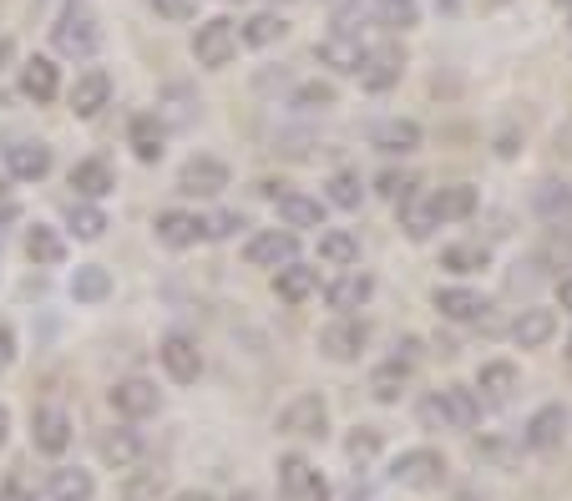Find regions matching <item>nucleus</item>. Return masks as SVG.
Here are the masks:
<instances>
[{
	"label": "nucleus",
	"instance_id": "nucleus-1",
	"mask_svg": "<svg viewBox=\"0 0 572 501\" xmlns=\"http://www.w3.org/2000/svg\"><path fill=\"white\" fill-rule=\"evenodd\" d=\"M51 46H57L61 57H72V61L97 57V46H102V26H97V15H91L87 5H66L61 21L51 26Z\"/></svg>",
	"mask_w": 572,
	"mask_h": 501
},
{
	"label": "nucleus",
	"instance_id": "nucleus-2",
	"mask_svg": "<svg viewBox=\"0 0 572 501\" xmlns=\"http://www.w3.org/2000/svg\"><path fill=\"white\" fill-rule=\"evenodd\" d=\"M234 57H238V26H234V21H228V15H213V21H203V26H198V36H192V61H198V66H208V72H223Z\"/></svg>",
	"mask_w": 572,
	"mask_h": 501
},
{
	"label": "nucleus",
	"instance_id": "nucleus-3",
	"mask_svg": "<svg viewBox=\"0 0 572 501\" xmlns=\"http://www.w3.org/2000/svg\"><path fill=\"white\" fill-rule=\"evenodd\" d=\"M390 481H396V487H411V491H431L446 481V461H440V451H431V446H415V451H406V456L390 466Z\"/></svg>",
	"mask_w": 572,
	"mask_h": 501
},
{
	"label": "nucleus",
	"instance_id": "nucleus-4",
	"mask_svg": "<svg viewBox=\"0 0 572 501\" xmlns=\"http://www.w3.org/2000/svg\"><path fill=\"white\" fill-rule=\"evenodd\" d=\"M365 345H370V325L360 320V314H339L335 325H324V335H320V350L329 354V360H360L365 354Z\"/></svg>",
	"mask_w": 572,
	"mask_h": 501
},
{
	"label": "nucleus",
	"instance_id": "nucleus-5",
	"mask_svg": "<svg viewBox=\"0 0 572 501\" xmlns=\"http://www.w3.org/2000/svg\"><path fill=\"white\" fill-rule=\"evenodd\" d=\"M294 253H299L294 228H264V234H253L249 243H244V264L249 268H279V264H289Z\"/></svg>",
	"mask_w": 572,
	"mask_h": 501
},
{
	"label": "nucleus",
	"instance_id": "nucleus-6",
	"mask_svg": "<svg viewBox=\"0 0 572 501\" xmlns=\"http://www.w3.org/2000/svg\"><path fill=\"white\" fill-rule=\"evenodd\" d=\"M324 430H329V411H324L320 396H294L279 411V436H304V441H314Z\"/></svg>",
	"mask_w": 572,
	"mask_h": 501
},
{
	"label": "nucleus",
	"instance_id": "nucleus-7",
	"mask_svg": "<svg viewBox=\"0 0 572 501\" xmlns=\"http://www.w3.org/2000/svg\"><path fill=\"white\" fill-rule=\"evenodd\" d=\"M471 390H476V400H482V405L501 411V405H507V400L522 390V375H517L512 360H492V365L476 370V385H471Z\"/></svg>",
	"mask_w": 572,
	"mask_h": 501
},
{
	"label": "nucleus",
	"instance_id": "nucleus-8",
	"mask_svg": "<svg viewBox=\"0 0 572 501\" xmlns=\"http://www.w3.org/2000/svg\"><path fill=\"white\" fill-rule=\"evenodd\" d=\"M223 188H228V167L219 158H188L177 167V192H188V198H219Z\"/></svg>",
	"mask_w": 572,
	"mask_h": 501
},
{
	"label": "nucleus",
	"instance_id": "nucleus-9",
	"mask_svg": "<svg viewBox=\"0 0 572 501\" xmlns=\"http://www.w3.org/2000/svg\"><path fill=\"white\" fill-rule=\"evenodd\" d=\"M279 491L289 501H324V497H329L324 476L314 472L304 456H279Z\"/></svg>",
	"mask_w": 572,
	"mask_h": 501
},
{
	"label": "nucleus",
	"instance_id": "nucleus-10",
	"mask_svg": "<svg viewBox=\"0 0 572 501\" xmlns=\"http://www.w3.org/2000/svg\"><path fill=\"white\" fill-rule=\"evenodd\" d=\"M30 441H36V451H46V456H61V451L72 446V415L61 411V405H41V411L30 415Z\"/></svg>",
	"mask_w": 572,
	"mask_h": 501
},
{
	"label": "nucleus",
	"instance_id": "nucleus-11",
	"mask_svg": "<svg viewBox=\"0 0 572 501\" xmlns=\"http://www.w3.org/2000/svg\"><path fill=\"white\" fill-rule=\"evenodd\" d=\"M370 295H375V279H370L365 268L350 264L335 284H329V289H324V304L339 310V314H355V310H365V304H370Z\"/></svg>",
	"mask_w": 572,
	"mask_h": 501
},
{
	"label": "nucleus",
	"instance_id": "nucleus-12",
	"mask_svg": "<svg viewBox=\"0 0 572 501\" xmlns=\"http://www.w3.org/2000/svg\"><path fill=\"white\" fill-rule=\"evenodd\" d=\"M158 360H162V370H167V380H177V385H192L198 375H203V354H198V345H192L188 335L162 339Z\"/></svg>",
	"mask_w": 572,
	"mask_h": 501
},
{
	"label": "nucleus",
	"instance_id": "nucleus-13",
	"mask_svg": "<svg viewBox=\"0 0 572 501\" xmlns=\"http://www.w3.org/2000/svg\"><path fill=\"white\" fill-rule=\"evenodd\" d=\"M400 72H406V57H400L396 46H381V51H365V61H360V87L365 91H390L400 82Z\"/></svg>",
	"mask_w": 572,
	"mask_h": 501
},
{
	"label": "nucleus",
	"instance_id": "nucleus-14",
	"mask_svg": "<svg viewBox=\"0 0 572 501\" xmlns=\"http://www.w3.org/2000/svg\"><path fill=\"white\" fill-rule=\"evenodd\" d=\"M314 57H320V66H329V72L355 76L360 61H365V46H360V36H350V30H335V36H324V41L314 46Z\"/></svg>",
	"mask_w": 572,
	"mask_h": 501
},
{
	"label": "nucleus",
	"instance_id": "nucleus-15",
	"mask_svg": "<svg viewBox=\"0 0 572 501\" xmlns=\"http://www.w3.org/2000/svg\"><path fill=\"white\" fill-rule=\"evenodd\" d=\"M142 451H147V441L142 436H137V430H102V436H97V456L107 461V466H112V472H133L137 461H142Z\"/></svg>",
	"mask_w": 572,
	"mask_h": 501
},
{
	"label": "nucleus",
	"instance_id": "nucleus-16",
	"mask_svg": "<svg viewBox=\"0 0 572 501\" xmlns=\"http://www.w3.org/2000/svg\"><path fill=\"white\" fill-rule=\"evenodd\" d=\"M112 411L127 415V421H142V415L158 411V385L133 375V380H117L112 385Z\"/></svg>",
	"mask_w": 572,
	"mask_h": 501
},
{
	"label": "nucleus",
	"instance_id": "nucleus-17",
	"mask_svg": "<svg viewBox=\"0 0 572 501\" xmlns=\"http://www.w3.org/2000/svg\"><path fill=\"white\" fill-rule=\"evenodd\" d=\"M107 97H112V76H107L102 66H87V72L76 76V87H72L66 102H72L76 117H97V112L107 107Z\"/></svg>",
	"mask_w": 572,
	"mask_h": 501
},
{
	"label": "nucleus",
	"instance_id": "nucleus-18",
	"mask_svg": "<svg viewBox=\"0 0 572 501\" xmlns=\"http://www.w3.org/2000/svg\"><path fill=\"white\" fill-rule=\"evenodd\" d=\"M562 430H568V411L552 400V405H543V411L527 421L522 446H527V451H552V446H562Z\"/></svg>",
	"mask_w": 572,
	"mask_h": 501
},
{
	"label": "nucleus",
	"instance_id": "nucleus-19",
	"mask_svg": "<svg viewBox=\"0 0 572 501\" xmlns=\"http://www.w3.org/2000/svg\"><path fill=\"white\" fill-rule=\"evenodd\" d=\"M314 289H320V268L299 264V259H289V264L274 268V295H279L284 304H304Z\"/></svg>",
	"mask_w": 572,
	"mask_h": 501
},
{
	"label": "nucleus",
	"instance_id": "nucleus-20",
	"mask_svg": "<svg viewBox=\"0 0 572 501\" xmlns=\"http://www.w3.org/2000/svg\"><path fill=\"white\" fill-rule=\"evenodd\" d=\"M558 335V310H522L512 320V345L517 350H543Z\"/></svg>",
	"mask_w": 572,
	"mask_h": 501
},
{
	"label": "nucleus",
	"instance_id": "nucleus-21",
	"mask_svg": "<svg viewBox=\"0 0 572 501\" xmlns=\"http://www.w3.org/2000/svg\"><path fill=\"white\" fill-rule=\"evenodd\" d=\"M381 152H390V158H411V152H421V122L411 117H390L375 127V137H370Z\"/></svg>",
	"mask_w": 572,
	"mask_h": 501
},
{
	"label": "nucleus",
	"instance_id": "nucleus-22",
	"mask_svg": "<svg viewBox=\"0 0 572 501\" xmlns=\"http://www.w3.org/2000/svg\"><path fill=\"white\" fill-rule=\"evenodd\" d=\"M158 238L167 243V249H192L198 238H203V218L198 213H183V208H167V213H158Z\"/></svg>",
	"mask_w": 572,
	"mask_h": 501
},
{
	"label": "nucleus",
	"instance_id": "nucleus-23",
	"mask_svg": "<svg viewBox=\"0 0 572 501\" xmlns=\"http://www.w3.org/2000/svg\"><path fill=\"white\" fill-rule=\"evenodd\" d=\"M5 167H11V177H21V183H36V177L51 173V148H46V142H11V148H5Z\"/></svg>",
	"mask_w": 572,
	"mask_h": 501
},
{
	"label": "nucleus",
	"instance_id": "nucleus-24",
	"mask_svg": "<svg viewBox=\"0 0 572 501\" xmlns=\"http://www.w3.org/2000/svg\"><path fill=\"white\" fill-rule=\"evenodd\" d=\"M406 385H411V360H400V354L370 370V396L381 400V405H396L406 396Z\"/></svg>",
	"mask_w": 572,
	"mask_h": 501
},
{
	"label": "nucleus",
	"instance_id": "nucleus-25",
	"mask_svg": "<svg viewBox=\"0 0 572 501\" xmlns=\"http://www.w3.org/2000/svg\"><path fill=\"white\" fill-rule=\"evenodd\" d=\"M21 91H26L30 102H57V91H61V72H57V61L30 57L26 66H21Z\"/></svg>",
	"mask_w": 572,
	"mask_h": 501
},
{
	"label": "nucleus",
	"instance_id": "nucleus-26",
	"mask_svg": "<svg viewBox=\"0 0 572 501\" xmlns=\"http://www.w3.org/2000/svg\"><path fill=\"white\" fill-rule=\"evenodd\" d=\"M436 310L440 320H451V325H476L486 314V299L476 289H436Z\"/></svg>",
	"mask_w": 572,
	"mask_h": 501
},
{
	"label": "nucleus",
	"instance_id": "nucleus-27",
	"mask_svg": "<svg viewBox=\"0 0 572 501\" xmlns=\"http://www.w3.org/2000/svg\"><path fill=\"white\" fill-rule=\"evenodd\" d=\"M284 228H324V203L309 192H274Z\"/></svg>",
	"mask_w": 572,
	"mask_h": 501
},
{
	"label": "nucleus",
	"instance_id": "nucleus-28",
	"mask_svg": "<svg viewBox=\"0 0 572 501\" xmlns=\"http://www.w3.org/2000/svg\"><path fill=\"white\" fill-rule=\"evenodd\" d=\"M532 208L543 223H572V188L568 183H537L532 188Z\"/></svg>",
	"mask_w": 572,
	"mask_h": 501
},
{
	"label": "nucleus",
	"instance_id": "nucleus-29",
	"mask_svg": "<svg viewBox=\"0 0 572 501\" xmlns=\"http://www.w3.org/2000/svg\"><path fill=\"white\" fill-rule=\"evenodd\" d=\"M46 497L51 501H91L97 497V481H91V472H82V466H61V472H51V481H46Z\"/></svg>",
	"mask_w": 572,
	"mask_h": 501
},
{
	"label": "nucleus",
	"instance_id": "nucleus-30",
	"mask_svg": "<svg viewBox=\"0 0 572 501\" xmlns=\"http://www.w3.org/2000/svg\"><path fill=\"white\" fill-rule=\"evenodd\" d=\"M440 405L451 415V430H471L482 421V400H476L471 385H446V390H440Z\"/></svg>",
	"mask_w": 572,
	"mask_h": 501
},
{
	"label": "nucleus",
	"instance_id": "nucleus-31",
	"mask_svg": "<svg viewBox=\"0 0 572 501\" xmlns=\"http://www.w3.org/2000/svg\"><path fill=\"white\" fill-rule=\"evenodd\" d=\"M72 188L91 203V198H107V192L117 188V177H112V167H107L102 158H87V163L72 167Z\"/></svg>",
	"mask_w": 572,
	"mask_h": 501
},
{
	"label": "nucleus",
	"instance_id": "nucleus-32",
	"mask_svg": "<svg viewBox=\"0 0 572 501\" xmlns=\"http://www.w3.org/2000/svg\"><path fill=\"white\" fill-rule=\"evenodd\" d=\"M431 213H436V223L471 218V213H476V188H467V183H456V188H440L436 198H431Z\"/></svg>",
	"mask_w": 572,
	"mask_h": 501
},
{
	"label": "nucleus",
	"instance_id": "nucleus-33",
	"mask_svg": "<svg viewBox=\"0 0 572 501\" xmlns=\"http://www.w3.org/2000/svg\"><path fill=\"white\" fill-rule=\"evenodd\" d=\"M107 295H112V274H107L102 264H82L72 274V299L76 304H102Z\"/></svg>",
	"mask_w": 572,
	"mask_h": 501
},
{
	"label": "nucleus",
	"instance_id": "nucleus-34",
	"mask_svg": "<svg viewBox=\"0 0 572 501\" xmlns=\"http://www.w3.org/2000/svg\"><path fill=\"white\" fill-rule=\"evenodd\" d=\"M127 142H133V152L142 158V163H158V158H162V142H167V127L158 122V112H152V117H137L133 133H127Z\"/></svg>",
	"mask_w": 572,
	"mask_h": 501
},
{
	"label": "nucleus",
	"instance_id": "nucleus-35",
	"mask_svg": "<svg viewBox=\"0 0 572 501\" xmlns=\"http://www.w3.org/2000/svg\"><path fill=\"white\" fill-rule=\"evenodd\" d=\"M320 259L335 268L360 264V238H355L350 228H329V234H320Z\"/></svg>",
	"mask_w": 572,
	"mask_h": 501
},
{
	"label": "nucleus",
	"instance_id": "nucleus-36",
	"mask_svg": "<svg viewBox=\"0 0 572 501\" xmlns=\"http://www.w3.org/2000/svg\"><path fill=\"white\" fill-rule=\"evenodd\" d=\"M537 268H572V228L568 223H552L537 249Z\"/></svg>",
	"mask_w": 572,
	"mask_h": 501
},
{
	"label": "nucleus",
	"instance_id": "nucleus-37",
	"mask_svg": "<svg viewBox=\"0 0 572 501\" xmlns=\"http://www.w3.org/2000/svg\"><path fill=\"white\" fill-rule=\"evenodd\" d=\"M26 253H30V264H61V259H66V243H61V234L57 228H46V223H36V228H30L26 234Z\"/></svg>",
	"mask_w": 572,
	"mask_h": 501
},
{
	"label": "nucleus",
	"instance_id": "nucleus-38",
	"mask_svg": "<svg viewBox=\"0 0 572 501\" xmlns=\"http://www.w3.org/2000/svg\"><path fill=\"white\" fill-rule=\"evenodd\" d=\"M284 30H289V21H284V15L259 11V15H249V21H244L238 41H249V46H274V41H284Z\"/></svg>",
	"mask_w": 572,
	"mask_h": 501
},
{
	"label": "nucleus",
	"instance_id": "nucleus-39",
	"mask_svg": "<svg viewBox=\"0 0 572 501\" xmlns=\"http://www.w3.org/2000/svg\"><path fill=\"white\" fill-rule=\"evenodd\" d=\"M486 264H492L486 243H451V249H440V268H451V274H476Z\"/></svg>",
	"mask_w": 572,
	"mask_h": 501
},
{
	"label": "nucleus",
	"instance_id": "nucleus-40",
	"mask_svg": "<svg viewBox=\"0 0 572 501\" xmlns=\"http://www.w3.org/2000/svg\"><path fill=\"white\" fill-rule=\"evenodd\" d=\"M400 228H406V238H415V243H421V238L436 234L440 223H436V213H431V203H415V198H406V203H400Z\"/></svg>",
	"mask_w": 572,
	"mask_h": 501
},
{
	"label": "nucleus",
	"instance_id": "nucleus-41",
	"mask_svg": "<svg viewBox=\"0 0 572 501\" xmlns=\"http://www.w3.org/2000/svg\"><path fill=\"white\" fill-rule=\"evenodd\" d=\"M289 107L294 112H329L335 107V87L329 82H304V87H294Z\"/></svg>",
	"mask_w": 572,
	"mask_h": 501
},
{
	"label": "nucleus",
	"instance_id": "nucleus-42",
	"mask_svg": "<svg viewBox=\"0 0 572 501\" xmlns=\"http://www.w3.org/2000/svg\"><path fill=\"white\" fill-rule=\"evenodd\" d=\"M329 203H335V208H350V213L365 203V183H360V173H350V167H345V173L329 177Z\"/></svg>",
	"mask_w": 572,
	"mask_h": 501
},
{
	"label": "nucleus",
	"instance_id": "nucleus-43",
	"mask_svg": "<svg viewBox=\"0 0 572 501\" xmlns=\"http://www.w3.org/2000/svg\"><path fill=\"white\" fill-rule=\"evenodd\" d=\"M66 223H72V234H76V238H87V243L107 234V213H102V208H91V203H76Z\"/></svg>",
	"mask_w": 572,
	"mask_h": 501
},
{
	"label": "nucleus",
	"instance_id": "nucleus-44",
	"mask_svg": "<svg viewBox=\"0 0 572 501\" xmlns=\"http://www.w3.org/2000/svg\"><path fill=\"white\" fill-rule=\"evenodd\" d=\"M345 451H350L355 466L375 461V456H381V430H375V426H355V430H350V441H345Z\"/></svg>",
	"mask_w": 572,
	"mask_h": 501
},
{
	"label": "nucleus",
	"instance_id": "nucleus-45",
	"mask_svg": "<svg viewBox=\"0 0 572 501\" xmlns=\"http://www.w3.org/2000/svg\"><path fill=\"white\" fill-rule=\"evenodd\" d=\"M375 5H381L385 26H396V30H411L415 21H421V5H415V0H375Z\"/></svg>",
	"mask_w": 572,
	"mask_h": 501
},
{
	"label": "nucleus",
	"instance_id": "nucleus-46",
	"mask_svg": "<svg viewBox=\"0 0 572 501\" xmlns=\"http://www.w3.org/2000/svg\"><path fill=\"white\" fill-rule=\"evenodd\" d=\"M158 491H162V472H142L122 487V501H158Z\"/></svg>",
	"mask_w": 572,
	"mask_h": 501
},
{
	"label": "nucleus",
	"instance_id": "nucleus-47",
	"mask_svg": "<svg viewBox=\"0 0 572 501\" xmlns=\"http://www.w3.org/2000/svg\"><path fill=\"white\" fill-rule=\"evenodd\" d=\"M381 192L390 203H406V198H415V177L411 173H381Z\"/></svg>",
	"mask_w": 572,
	"mask_h": 501
},
{
	"label": "nucleus",
	"instance_id": "nucleus-48",
	"mask_svg": "<svg viewBox=\"0 0 572 501\" xmlns=\"http://www.w3.org/2000/svg\"><path fill=\"white\" fill-rule=\"evenodd\" d=\"M421 426L426 430H451V415H446V405H440V390L421 400Z\"/></svg>",
	"mask_w": 572,
	"mask_h": 501
},
{
	"label": "nucleus",
	"instance_id": "nucleus-49",
	"mask_svg": "<svg viewBox=\"0 0 572 501\" xmlns=\"http://www.w3.org/2000/svg\"><path fill=\"white\" fill-rule=\"evenodd\" d=\"M234 228H244V213H219V218H203V238H228Z\"/></svg>",
	"mask_w": 572,
	"mask_h": 501
},
{
	"label": "nucleus",
	"instance_id": "nucleus-50",
	"mask_svg": "<svg viewBox=\"0 0 572 501\" xmlns=\"http://www.w3.org/2000/svg\"><path fill=\"white\" fill-rule=\"evenodd\" d=\"M152 11L167 15V21H188V15H192V0H152Z\"/></svg>",
	"mask_w": 572,
	"mask_h": 501
},
{
	"label": "nucleus",
	"instance_id": "nucleus-51",
	"mask_svg": "<svg viewBox=\"0 0 572 501\" xmlns=\"http://www.w3.org/2000/svg\"><path fill=\"white\" fill-rule=\"evenodd\" d=\"M11 360H15V335L11 325H0V370H11Z\"/></svg>",
	"mask_w": 572,
	"mask_h": 501
},
{
	"label": "nucleus",
	"instance_id": "nucleus-52",
	"mask_svg": "<svg viewBox=\"0 0 572 501\" xmlns=\"http://www.w3.org/2000/svg\"><path fill=\"white\" fill-rule=\"evenodd\" d=\"M558 304L572 314V274H568V279H558Z\"/></svg>",
	"mask_w": 572,
	"mask_h": 501
},
{
	"label": "nucleus",
	"instance_id": "nucleus-53",
	"mask_svg": "<svg viewBox=\"0 0 572 501\" xmlns=\"http://www.w3.org/2000/svg\"><path fill=\"white\" fill-rule=\"evenodd\" d=\"M5 436H11V411L0 405V446H5Z\"/></svg>",
	"mask_w": 572,
	"mask_h": 501
},
{
	"label": "nucleus",
	"instance_id": "nucleus-54",
	"mask_svg": "<svg viewBox=\"0 0 572 501\" xmlns=\"http://www.w3.org/2000/svg\"><path fill=\"white\" fill-rule=\"evenodd\" d=\"M173 501H213V497H208V491H177Z\"/></svg>",
	"mask_w": 572,
	"mask_h": 501
},
{
	"label": "nucleus",
	"instance_id": "nucleus-55",
	"mask_svg": "<svg viewBox=\"0 0 572 501\" xmlns=\"http://www.w3.org/2000/svg\"><path fill=\"white\" fill-rule=\"evenodd\" d=\"M228 501H259V497H253V491H234V497H228Z\"/></svg>",
	"mask_w": 572,
	"mask_h": 501
},
{
	"label": "nucleus",
	"instance_id": "nucleus-56",
	"mask_svg": "<svg viewBox=\"0 0 572 501\" xmlns=\"http://www.w3.org/2000/svg\"><path fill=\"white\" fill-rule=\"evenodd\" d=\"M568 360H572V339H568Z\"/></svg>",
	"mask_w": 572,
	"mask_h": 501
}]
</instances>
